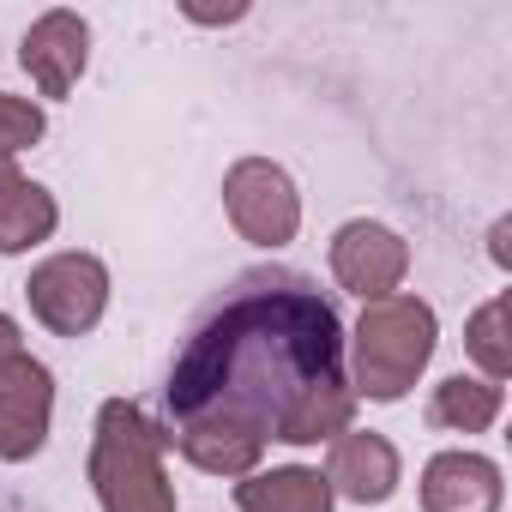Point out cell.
<instances>
[{
  "instance_id": "cell-1",
  "label": "cell",
  "mask_w": 512,
  "mask_h": 512,
  "mask_svg": "<svg viewBox=\"0 0 512 512\" xmlns=\"http://www.w3.org/2000/svg\"><path fill=\"white\" fill-rule=\"evenodd\" d=\"M163 404L175 428L229 422L284 446L338 440L356 416L338 302L284 266L241 272L187 326Z\"/></svg>"
},
{
  "instance_id": "cell-18",
  "label": "cell",
  "mask_w": 512,
  "mask_h": 512,
  "mask_svg": "<svg viewBox=\"0 0 512 512\" xmlns=\"http://www.w3.org/2000/svg\"><path fill=\"white\" fill-rule=\"evenodd\" d=\"M19 187H25V175L13 169V157H0V205H7V199H13Z\"/></svg>"
},
{
  "instance_id": "cell-11",
  "label": "cell",
  "mask_w": 512,
  "mask_h": 512,
  "mask_svg": "<svg viewBox=\"0 0 512 512\" xmlns=\"http://www.w3.org/2000/svg\"><path fill=\"white\" fill-rule=\"evenodd\" d=\"M332 482L308 464H284V470H253L235 482V506L241 512H332Z\"/></svg>"
},
{
  "instance_id": "cell-3",
  "label": "cell",
  "mask_w": 512,
  "mask_h": 512,
  "mask_svg": "<svg viewBox=\"0 0 512 512\" xmlns=\"http://www.w3.org/2000/svg\"><path fill=\"white\" fill-rule=\"evenodd\" d=\"M434 308L422 296H386V302H368L362 320H356V398H374V404H398L428 356H434Z\"/></svg>"
},
{
  "instance_id": "cell-15",
  "label": "cell",
  "mask_w": 512,
  "mask_h": 512,
  "mask_svg": "<svg viewBox=\"0 0 512 512\" xmlns=\"http://www.w3.org/2000/svg\"><path fill=\"white\" fill-rule=\"evenodd\" d=\"M464 350L476 356V368H482V380L488 386H500L506 374H512V344H506V302L494 296V302H482L476 314H470V326H464Z\"/></svg>"
},
{
  "instance_id": "cell-10",
  "label": "cell",
  "mask_w": 512,
  "mask_h": 512,
  "mask_svg": "<svg viewBox=\"0 0 512 512\" xmlns=\"http://www.w3.org/2000/svg\"><path fill=\"white\" fill-rule=\"evenodd\" d=\"M422 512H500V464L482 452H434L422 470Z\"/></svg>"
},
{
  "instance_id": "cell-12",
  "label": "cell",
  "mask_w": 512,
  "mask_h": 512,
  "mask_svg": "<svg viewBox=\"0 0 512 512\" xmlns=\"http://www.w3.org/2000/svg\"><path fill=\"white\" fill-rule=\"evenodd\" d=\"M175 446H181V458L193 470H211V476H253V470H260V452H266L260 434H241L229 422L175 428Z\"/></svg>"
},
{
  "instance_id": "cell-2",
  "label": "cell",
  "mask_w": 512,
  "mask_h": 512,
  "mask_svg": "<svg viewBox=\"0 0 512 512\" xmlns=\"http://www.w3.org/2000/svg\"><path fill=\"white\" fill-rule=\"evenodd\" d=\"M169 434L127 398H109L91 428V488L103 512H175V482L163 470Z\"/></svg>"
},
{
  "instance_id": "cell-5",
  "label": "cell",
  "mask_w": 512,
  "mask_h": 512,
  "mask_svg": "<svg viewBox=\"0 0 512 512\" xmlns=\"http://www.w3.org/2000/svg\"><path fill=\"white\" fill-rule=\"evenodd\" d=\"M25 296H31V314L55 338H85L109 308V266L97 253H55L31 272Z\"/></svg>"
},
{
  "instance_id": "cell-13",
  "label": "cell",
  "mask_w": 512,
  "mask_h": 512,
  "mask_svg": "<svg viewBox=\"0 0 512 512\" xmlns=\"http://www.w3.org/2000/svg\"><path fill=\"white\" fill-rule=\"evenodd\" d=\"M494 416H500V386L470 380V374L440 380L434 398H428V422L434 428H452V434H482Z\"/></svg>"
},
{
  "instance_id": "cell-17",
  "label": "cell",
  "mask_w": 512,
  "mask_h": 512,
  "mask_svg": "<svg viewBox=\"0 0 512 512\" xmlns=\"http://www.w3.org/2000/svg\"><path fill=\"white\" fill-rule=\"evenodd\" d=\"M13 356H25V344H19V320H13V314H0V368H7Z\"/></svg>"
},
{
  "instance_id": "cell-14",
  "label": "cell",
  "mask_w": 512,
  "mask_h": 512,
  "mask_svg": "<svg viewBox=\"0 0 512 512\" xmlns=\"http://www.w3.org/2000/svg\"><path fill=\"white\" fill-rule=\"evenodd\" d=\"M55 223H61L55 193H49V187H37V181H25L7 205H0V253H25V247L49 241V235H55Z\"/></svg>"
},
{
  "instance_id": "cell-9",
  "label": "cell",
  "mask_w": 512,
  "mask_h": 512,
  "mask_svg": "<svg viewBox=\"0 0 512 512\" xmlns=\"http://www.w3.org/2000/svg\"><path fill=\"white\" fill-rule=\"evenodd\" d=\"M398 446L386 440V434H362V428H344L338 440H332V458H326V482H332V494H344V500H356V506H380V500H392L398 494Z\"/></svg>"
},
{
  "instance_id": "cell-6",
  "label": "cell",
  "mask_w": 512,
  "mask_h": 512,
  "mask_svg": "<svg viewBox=\"0 0 512 512\" xmlns=\"http://www.w3.org/2000/svg\"><path fill=\"white\" fill-rule=\"evenodd\" d=\"M410 272V247L398 241V229L374 223V217H350L332 235V278L362 296V302H386Z\"/></svg>"
},
{
  "instance_id": "cell-4",
  "label": "cell",
  "mask_w": 512,
  "mask_h": 512,
  "mask_svg": "<svg viewBox=\"0 0 512 512\" xmlns=\"http://www.w3.org/2000/svg\"><path fill=\"white\" fill-rule=\"evenodd\" d=\"M223 211H229L235 235L253 247H284L302 229V193H296L290 169L272 157H241L223 175Z\"/></svg>"
},
{
  "instance_id": "cell-16",
  "label": "cell",
  "mask_w": 512,
  "mask_h": 512,
  "mask_svg": "<svg viewBox=\"0 0 512 512\" xmlns=\"http://www.w3.org/2000/svg\"><path fill=\"white\" fill-rule=\"evenodd\" d=\"M43 109L31 103V97H7L0 91V157H19V151H31L37 139H43Z\"/></svg>"
},
{
  "instance_id": "cell-7",
  "label": "cell",
  "mask_w": 512,
  "mask_h": 512,
  "mask_svg": "<svg viewBox=\"0 0 512 512\" xmlns=\"http://www.w3.org/2000/svg\"><path fill=\"white\" fill-rule=\"evenodd\" d=\"M55 416V374L37 356H13L0 368V458L25 464L43 452Z\"/></svg>"
},
{
  "instance_id": "cell-8",
  "label": "cell",
  "mask_w": 512,
  "mask_h": 512,
  "mask_svg": "<svg viewBox=\"0 0 512 512\" xmlns=\"http://www.w3.org/2000/svg\"><path fill=\"white\" fill-rule=\"evenodd\" d=\"M85 61H91V25H85L79 13H67V7L43 13V19L25 31V43H19V67L37 79L43 97H67V91L79 85Z\"/></svg>"
}]
</instances>
